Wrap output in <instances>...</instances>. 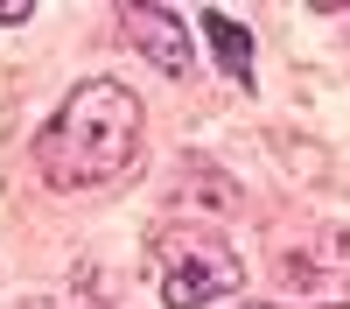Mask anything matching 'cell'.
<instances>
[{
    "label": "cell",
    "mask_w": 350,
    "mask_h": 309,
    "mask_svg": "<svg viewBox=\"0 0 350 309\" xmlns=\"http://www.w3.org/2000/svg\"><path fill=\"white\" fill-rule=\"evenodd\" d=\"M203 42L217 49V64L231 71V84H252V36H245L231 14H217V8L203 14Z\"/></svg>",
    "instance_id": "277c9868"
},
{
    "label": "cell",
    "mask_w": 350,
    "mask_h": 309,
    "mask_svg": "<svg viewBox=\"0 0 350 309\" xmlns=\"http://www.w3.org/2000/svg\"><path fill=\"white\" fill-rule=\"evenodd\" d=\"M126 21H133V36H140V56L148 64H161L168 77H183L196 56H189V42H183V21H175V8H126Z\"/></svg>",
    "instance_id": "3957f363"
},
{
    "label": "cell",
    "mask_w": 350,
    "mask_h": 309,
    "mask_svg": "<svg viewBox=\"0 0 350 309\" xmlns=\"http://www.w3.org/2000/svg\"><path fill=\"white\" fill-rule=\"evenodd\" d=\"M140 148V99L112 77H92L56 106V120L36 140V169L49 190H98Z\"/></svg>",
    "instance_id": "6da1fadb"
},
{
    "label": "cell",
    "mask_w": 350,
    "mask_h": 309,
    "mask_svg": "<svg viewBox=\"0 0 350 309\" xmlns=\"http://www.w3.org/2000/svg\"><path fill=\"white\" fill-rule=\"evenodd\" d=\"M245 281V267L231 260V246L211 232H168L161 239V309H203L231 295Z\"/></svg>",
    "instance_id": "7a4b0ae2"
},
{
    "label": "cell",
    "mask_w": 350,
    "mask_h": 309,
    "mask_svg": "<svg viewBox=\"0 0 350 309\" xmlns=\"http://www.w3.org/2000/svg\"><path fill=\"white\" fill-rule=\"evenodd\" d=\"M252 309H267V302H252Z\"/></svg>",
    "instance_id": "5b68a950"
}]
</instances>
